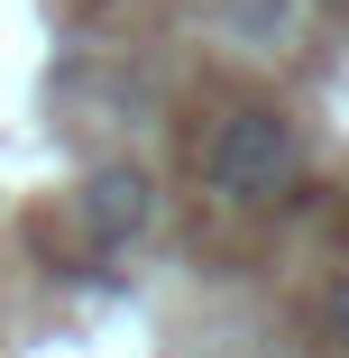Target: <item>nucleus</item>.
I'll list each match as a JSON object with an SVG mask.
<instances>
[{
	"label": "nucleus",
	"instance_id": "f257e3e1",
	"mask_svg": "<svg viewBox=\"0 0 349 358\" xmlns=\"http://www.w3.org/2000/svg\"><path fill=\"white\" fill-rule=\"evenodd\" d=\"M193 175L202 193H212L221 211H276L294 184H304V138L285 110H221L212 129H202V148H193Z\"/></svg>",
	"mask_w": 349,
	"mask_h": 358
},
{
	"label": "nucleus",
	"instance_id": "20e7f679",
	"mask_svg": "<svg viewBox=\"0 0 349 358\" xmlns=\"http://www.w3.org/2000/svg\"><path fill=\"white\" fill-rule=\"evenodd\" d=\"M322 10H349V0H322Z\"/></svg>",
	"mask_w": 349,
	"mask_h": 358
},
{
	"label": "nucleus",
	"instance_id": "f03ea898",
	"mask_svg": "<svg viewBox=\"0 0 349 358\" xmlns=\"http://www.w3.org/2000/svg\"><path fill=\"white\" fill-rule=\"evenodd\" d=\"M148 175L138 166H111V175H92V193H83V221H92V239L101 248H129L138 230H148Z\"/></svg>",
	"mask_w": 349,
	"mask_h": 358
},
{
	"label": "nucleus",
	"instance_id": "7ed1b4c3",
	"mask_svg": "<svg viewBox=\"0 0 349 358\" xmlns=\"http://www.w3.org/2000/svg\"><path fill=\"white\" fill-rule=\"evenodd\" d=\"M322 340H331V349H349V275L331 285V303H322Z\"/></svg>",
	"mask_w": 349,
	"mask_h": 358
}]
</instances>
